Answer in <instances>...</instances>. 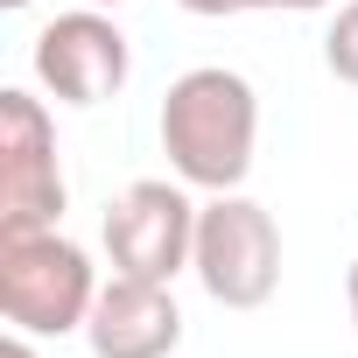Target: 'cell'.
<instances>
[{
  "mask_svg": "<svg viewBox=\"0 0 358 358\" xmlns=\"http://www.w3.org/2000/svg\"><path fill=\"white\" fill-rule=\"evenodd\" d=\"M162 155L190 190H239L253 176V141H260V99L239 71L197 64L162 92Z\"/></svg>",
  "mask_w": 358,
  "mask_h": 358,
  "instance_id": "cell-1",
  "label": "cell"
},
{
  "mask_svg": "<svg viewBox=\"0 0 358 358\" xmlns=\"http://www.w3.org/2000/svg\"><path fill=\"white\" fill-rule=\"evenodd\" d=\"M99 267L64 232H8L0 239V316L29 337H71L85 330L99 302Z\"/></svg>",
  "mask_w": 358,
  "mask_h": 358,
  "instance_id": "cell-2",
  "label": "cell"
},
{
  "mask_svg": "<svg viewBox=\"0 0 358 358\" xmlns=\"http://www.w3.org/2000/svg\"><path fill=\"white\" fill-rule=\"evenodd\" d=\"M204 295L218 309H260L281 288V225L267 204L225 190L197 204V253H190Z\"/></svg>",
  "mask_w": 358,
  "mask_h": 358,
  "instance_id": "cell-3",
  "label": "cell"
},
{
  "mask_svg": "<svg viewBox=\"0 0 358 358\" xmlns=\"http://www.w3.org/2000/svg\"><path fill=\"white\" fill-rule=\"evenodd\" d=\"M197 253V204L162 183V176H141L106 204V260L113 274L134 281H176Z\"/></svg>",
  "mask_w": 358,
  "mask_h": 358,
  "instance_id": "cell-4",
  "label": "cell"
},
{
  "mask_svg": "<svg viewBox=\"0 0 358 358\" xmlns=\"http://www.w3.org/2000/svg\"><path fill=\"white\" fill-rule=\"evenodd\" d=\"M64 218V169L57 127L43 99L0 92V239L8 232H57Z\"/></svg>",
  "mask_w": 358,
  "mask_h": 358,
  "instance_id": "cell-5",
  "label": "cell"
},
{
  "mask_svg": "<svg viewBox=\"0 0 358 358\" xmlns=\"http://www.w3.org/2000/svg\"><path fill=\"white\" fill-rule=\"evenodd\" d=\"M127 71H134V50H127V36L106 8H71V15L43 22V36H36V78L64 106L120 99Z\"/></svg>",
  "mask_w": 358,
  "mask_h": 358,
  "instance_id": "cell-6",
  "label": "cell"
},
{
  "mask_svg": "<svg viewBox=\"0 0 358 358\" xmlns=\"http://www.w3.org/2000/svg\"><path fill=\"white\" fill-rule=\"evenodd\" d=\"M85 344H92V358H169L183 344V309H176L169 281L113 274L85 316Z\"/></svg>",
  "mask_w": 358,
  "mask_h": 358,
  "instance_id": "cell-7",
  "label": "cell"
},
{
  "mask_svg": "<svg viewBox=\"0 0 358 358\" xmlns=\"http://www.w3.org/2000/svg\"><path fill=\"white\" fill-rule=\"evenodd\" d=\"M323 64H330V78L358 85V0H344V8L330 15V36H323Z\"/></svg>",
  "mask_w": 358,
  "mask_h": 358,
  "instance_id": "cell-8",
  "label": "cell"
},
{
  "mask_svg": "<svg viewBox=\"0 0 358 358\" xmlns=\"http://www.w3.org/2000/svg\"><path fill=\"white\" fill-rule=\"evenodd\" d=\"M183 15H204V22H218V15H246V8H288V15H316V8H330V0H176Z\"/></svg>",
  "mask_w": 358,
  "mask_h": 358,
  "instance_id": "cell-9",
  "label": "cell"
},
{
  "mask_svg": "<svg viewBox=\"0 0 358 358\" xmlns=\"http://www.w3.org/2000/svg\"><path fill=\"white\" fill-rule=\"evenodd\" d=\"M0 358H36V344H29V330H15L8 344H0Z\"/></svg>",
  "mask_w": 358,
  "mask_h": 358,
  "instance_id": "cell-10",
  "label": "cell"
},
{
  "mask_svg": "<svg viewBox=\"0 0 358 358\" xmlns=\"http://www.w3.org/2000/svg\"><path fill=\"white\" fill-rule=\"evenodd\" d=\"M344 295H351V323H358V260H351V274H344Z\"/></svg>",
  "mask_w": 358,
  "mask_h": 358,
  "instance_id": "cell-11",
  "label": "cell"
},
{
  "mask_svg": "<svg viewBox=\"0 0 358 358\" xmlns=\"http://www.w3.org/2000/svg\"><path fill=\"white\" fill-rule=\"evenodd\" d=\"M85 8H120V0H85Z\"/></svg>",
  "mask_w": 358,
  "mask_h": 358,
  "instance_id": "cell-12",
  "label": "cell"
},
{
  "mask_svg": "<svg viewBox=\"0 0 358 358\" xmlns=\"http://www.w3.org/2000/svg\"><path fill=\"white\" fill-rule=\"evenodd\" d=\"M0 8H29V0H0Z\"/></svg>",
  "mask_w": 358,
  "mask_h": 358,
  "instance_id": "cell-13",
  "label": "cell"
}]
</instances>
